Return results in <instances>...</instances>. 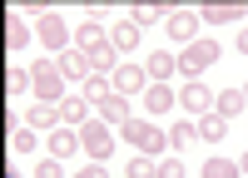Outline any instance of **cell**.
<instances>
[{
    "label": "cell",
    "instance_id": "cell-1",
    "mask_svg": "<svg viewBox=\"0 0 248 178\" xmlns=\"http://www.w3.org/2000/svg\"><path fill=\"white\" fill-rule=\"evenodd\" d=\"M30 79H35V99H45V104L65 99V69H60V59H35Z\"/></svg>",
    "mask_w": 248,
    "mask_h": 178
},
{
    "label": "cell",
    "instance_id": "cell-2",
    "mask_svg": "<svg viewBox=\"0 0 248 178\" xmlns=\"http://www.w3.org/2000/svg\"><path fill=\"white\" fill-rule=\"evenodd\" d=\"M79 149L90 153V164H105V158L114 153V134L105 119H90V124H79Z\"/></svg>",
    "mask_w": 248,
    "mask_h": 178
},
{
    "label": "cell",
    "instance_id": "cell-3",
    "mask_svg": "<svg viewBox=\"0 0 248 178\" xmlns=\"http://www.w3.org/2000/svg\"><path fill=\"white\" fill-rule=\"evenodd\" d=\"M119 134L129 138V144H134L139 153H149V158H159L164 149H169V134H159V129L149 124V119H129V124H124Z\"/></svg>",
    "mask_w": 248,
    "mask_h": 178
},
{
    "label": "cell",
    "instance_id": "cell-4",
    "mask_svg": "<svg viewBox=\"0 0 248 178\" xmlns=\"http://www.w3.org/2000/svg\"><path fill=\"white\" fill-rule=\"evenodd\" d=\"M214 59H218V45H214V40H194V45H184V55H179V74L203 79V69H209Z\"/></svg>",
    "mask_w": 248,
    "mask_h": 178
},
{
    "label": "cell",
    "instance_id": "cell-5",
    "mask_svg": "<svg viewBox=\"0 0 248 178\" xmlns=\"http://www.w3.org/2000/svg\"><path fill=\"white\" fill-rule=\"evenodd\" d=\"M109 79H114V94H124V99H134V94H144V89L154 84V79H149V69H144V65H134V59H124V65H119Z\"/></svg>",
    "mask_w": 248,
    "mask_h": 178
},
{
    "label": "cell",
    "instance_id": "cell-6",
    "mask_svg": "<svg viewBox=\"0 0 248 178\" xmlns=\"http://www.w3.org/2000/svg\"><path fill=\"white\" fill-rule=\"evenodd\" d=\"M35 35H40V45H45V50H55V55H65V50H70V25H65V20H60L55 10L35 20Z\"/></svg>",
    "mask_w": 248,
    "mask_h": 178
},
{
    "label": "cell",
    "instance_id": "cell-7",
    "mask_svg": "<svg viewBox=\"0 0 248 178\" xmlns=\"http://www.w3.org/2000/svg\"><path fill=\"white\" fill-rule=\"evenodd\" d=\"M164 30H169L174 45H194V40H199V10H169Z\"/></svg>",
    "mask_w": 248,
    "mask_h": 178
},
{
    "label": "cell",
    "instance_id": "cell-8",
    "mask_svg": "<svg viewBox=\"0 0 248 178\" xmlns=\"http://www.w3.org/2000/svg\"><path fill=\"white\" fill-rule=\"evenodd\" d=\"M199 20H209V25H229V20H248V5H238V0H209V5L199 10Z\"/></svg>",
    "mask_w": 248,
    "mask_h": 178
},
{
    "label": "cell",
    "instance_id": "cell-9",
    "mask_svg": "<svg viewBox=\"0 0 248 178\" xmlns=\"http://www.w3.org/2000/svg\"><path fill=\"white\" fill-rule=\"evenodd\" d=\"M179 104L203 119V114H214V94L203 89V79H189V84H184V94H179Z\"/></svg>",
    "mask_w": 248,
    "mask_h": 178
},
{
    "label": "cell",
    "instance_id": "cell-10",
    "mask_svg": "<svg viewBox=\"0 0 248 178\" xmlns=\"http://www.w3.org/2000/svg\"><path fill=\"white\" fill-rule=\"evenodd\" d=\"M25 124H30L35 134H40V129H50V134H55L65 119H60V104H45V99H35V104L25 109Z\"/></svg>",
    "mask_w": 248,
    "mask_h": 178
},
{
    "label": "cell",
    "instance_id": "cell-11",
    "mask_svg": "<svg viewBox=\"0 0 248 178\" xmlns=\"http://www.w3.org/2000/svg\"><path fill=\"white\" fill-rule=\"evenodd\" d=\"M139 25H134V20H114V30H109V45L119 50V55H129V50H139Z\"/></svg>",
    "mask_w": 248,
    "mask_h": 178
},
{
    "label": "cell",
    "instance_id": "cell-12",
    "mask_svg": "<svg viewBox=\"0 0 248 178\" xmlns=\"http://www.w3.org/2000/svg\"><path fill=\"white\" fill-rule=\"evenodd\" d=\"M99 119H105V124L109 129H124V124H129V99H124V94H114V99H105V104H99Z\"/></svg>",
    "mask_w": 248,
    "mask_h": 178
},
{
    "label": "cell",
    "instance_id": "cell-13",
    "mask_svg": "<svg viewBox=\"0 0 248 178\" xmlns=\"http://www.w3.org/2000/svg\"><path fill=\"white\" fill-rule=\"evenodd\" d=\"M105 40H109V35H105V25H99V20H79V25H75V45L85 50V55H90L94 45H105Z\"/></svg>",
    "mask_w": 248,
    "mask_h": 178
},
{
    "label": "cell",
    "instance_id": "cell-14",
    "mask_svg": "<svg viewBox=\"0 0 248 178\" xmlns=\"http://www.w3.org/2000/svg\"><path fill=\"white\" fill-rule=\"evenodd\" d=\"M144 69H149V79H154V84H169V74L179 69V59H174L169 50H154V55H149V65H144Z\"/></svg>",
    "mask_w": 248,
    "mask_h": 178
},
{
    "label": "cell",
    "instance_id": "cell-15",
    "mask_svg": "<svg viewBox=\"0 0 248 178\" xmlns=\"http://www.w3.org/2000/svg\"><path fill=\"white\" fill-rule=\"evenodd\" d=\"M169 104H179V94L169 84H149V89H144V109H149V114H169Z\"/></svg>",
    "mask_w": 248,
    "mask_h": 178
},
{
    "label": "cell",
    "instance_id": "cell-16",
    "mask_svg": "<svg viewBox=\"0 0 248 178\" xmlns=\"http://www.w3.org/2000/svg\"><path fill=\"white\" fill-rule=\"evenodd\" d=\"M60 69H65V79H90V74H94L85 50H65V55H60Z\"/></svg>",
    "mask_w": 248,
    "mask_h": 178
},
{
    "label": "cell",
    "instance_id": "cell-17",
    "mask_svg": "<svg viewBox=\"0 0 248 178\" xmlns=\"http://www.w3.org/2000/svg\"><path fill=\"white\" fill-rule=\"evenodd\" d=\"M243 104H248V94L233 84V89H223V94H214V114H223V119H233V114H243Z\"/></svg>",
    "mask_w": 248,
    "mask_h": 178
},
{
    "label": "cell",
    "instance_id": "cell-18",
    "mask_svg": "<svg viewBox=\"0 0 248 178\" xmlns=\"http://www.w3.org/2000/svg\"><path fill=\"white\" fill-rule=\"evenodd\" d=\"M79 149V129H65V124H60L55 134H50V158H70Z\"/></svg>",
    "mask_w": 248,
    "mask_h": 178
},
{
    "label": "cell",
    "instance_id": "cell-19",
    "mask_svg": "<svg viewBox=\"0 0 248 178\" xmlns=\"http://www.w3.org/2000/svg\"><path fill=\"white\" fill-rule=\"evenodd\" d=\"M129 20L144 30V25H164V20H169V5H154V0H144V5H134L129 10Z\"/></svg>",
    "mask_w": 248,
    "mask_h": 178
},
{
    "label": "cell",
    "instance_id": "cell-20",
    "mask_svg": "<svg viewBox=\"0 0 248 178\" xmlns=\"http://www.w3.org/2000/svg\"><path fill=\"white\" fill-rule=\"evenodd\" d=\"M60 119H65V129L90 124V104H85V99H60Z\"/></svg>",
    "mask_w": 248,
    "mask_h": 178
},
{
    "label": "cell",
    "instance_id": "cell-21",
    "mask_svg": "<svg viewBox=\"0 0 248 178\" xmlns=\"http://www.w3.org/2000/svg\"><path fill=\"white\" fill-rule=\"evenodd\" d=\"M199 138H203V144L229 138V119H223V114H203V119H199Z\"/></svg>",
    "mask_w": 248,
    "mask_h": 178
},
{
    "label": "cell",
    "instance_id": "cell-22",
    "mask_svg": "<svg viewBox=\"0 0 248 178\" xmlns=\"http://www.w3.org/2000/svg\"><path fill=\"white\" fill-rule=\"evenodd\" d=\"M85 99H90V104L114 99V79H109V74H90V79H85Z\"/></svg>",
    "mask_w": 248,
    "mask_h": 178
},
{
    "label": "cell",
    "instance_id": "cell-23",
    "mask_svg": "<svg viewBox=\"0 0 248 178\" xmlns=\"http://www.w3.org/2000/svg\"><path fill=\"white\" fill-rule=\"evenodd\" d=\"M194 138H199V124H189V119H179V124L169 129V149L179 153V149H189Z\"/></svg>",
    "mask_w": 248,
    "mask_h": 178
},
{
    "label": "cell",
    "instance_id": "cell-24",
    "mask_svg": "<svg viewBox=\"0 0 248 178\" xmlns=\"http://www.w3.org/2000/svg\"><path fill=\"white\" fill-rule=\"evenodd\" d=\"M203 178H243L233 158H203Z\"/></svg>",
    "mask_w": 248,
    "mask_h": 178
},
{
    "label": "cell",
    "instance_id": "cell-25",
    "mask_svg": "<svg viewBox=\"0 0 248 178\" xmlns=\"http://www.w3.org/2000/svg\"><path fill=\"white\" fill-rule=\"evenodd\" d=\"M129 178H159V158H149V153L129 158Z\"/></svg>",
    "mask_w": 248,
    "mask_h": 178
},
{
    "label": "cell",
    "instance_id": "cell-26",
    "mask_svg": "<svg viewBox=\"0 0 248 178\" xmlns=\"http://www.w3.org/2000/svg\"><path fill=\"white\" fill-rule=\"evenodd\" d=\"M5 45H10V50H25V45H30L25 20H10V25H5Z\"/></svg>",
    "mask_w": 248,
    "mask_h": 178
},
{
    "label": "cell",
    "instance_id": "cell-27",
    "mask_svg": "<svg viewBox=\"0 0 248 178\" xmlns=\"http://www.w3.org/2000/svg\"><path fill=\"white\" fill-rule=\"evenodd\" d=\"M5 89H10V94H25V89H35V79H30V69H10V79H5Z\"/></svg>",
    "mask_w": 248,
    "mask_h": 178
},
{
    "label": "cell",
    "instance_id": "cell-28",
    "mask_svg": "<svg viewBox=\"0 0 248 178\" xmlns=\"http://www.w3.org/2000/svg\"><path fill=\"white\" fill-rule=\"evenodd\" d=\"M35 144H40V134H35L30 124H25V129H15V149H20V153H35Z\"/></svg>",
    "mask_w": 248,
    "mask_h": 178
},
{
    "label": "cell",
    "instance_id": "cell-29",
    "mask_svg": "<svg viewBox=\"0 0 248 178\" xmlns=\"http://www.w3.org/2000/svg\"><path fill=\"white\" fill-rule=\"evenodd\" d=\"M35 178H65L60 158H40V164H35Z\"/></svg>",
    "mask_w": 248,
    "mask_h": 178
},
{
    "label": "cell",
    "instance_id": "cell-30",
    "mask_svg": "<svg viewBox=\"0 0 248 178\" xmlns=\"http://www.w3.org/2000/svg\"><path fill=\"white\" fill-rule=\"evenodd\" d=\"M159 178H184V164L179 158H159Z\"/></svg>",
    "mask_w": 248,
    "mask_h": 178
},
{
    "label": "cell",
    "instance_id": "cell-31",
    "mask_svg": "<svg viewBox=\"0 0 248 178\" xmlns=\"http://www.w3.org/2000/svg\"><path fill=\"white\" fill-rule=\"evenodd\" d=\"M75 178H109V173H105V164H85V168H79Z\"/></svg>",
    "mask_w": 248,
    "mask_h": 178
},
{
    "label": "cell",
    "instance_id": "cell-32",
    "mask_svg": "<svg viewBox=\"0 0 248 178\" xmlns=\"http://www.w3.org/2000/svg\"><path fill=\"white\" fill-rule=\"evenodd\" d=\"M238 50H243V55H248V30H243V35H238Z\"/></svg>",
    "mask_w": 248,
    "mask_h": 178
},
{
    "label": "cell",
    "instance_id": "cell-33",
    "mask_svg": "<svg viewBox=\"0 0 248 178\" xmlns=\"http://www.w3.org/2000/svg\"><path fill=\"white\" fill-rule=\"evenodd\" d=\"M238 173H248V153H243V158H238Z\"/></svg>",
    "mask_w": 248,
    "mask_h": 178
},
{
    "label": "cell",
    "instance_id": "cell-34",
    "mask_svg": "<svg viewBox=\"0 0 248 178\" xmlns=\"http://www.w3.org/2000/svg\"><path fill=\"white\" fill-rule=\"evenodd\" d=\"M5 178H20V173H15V168H5Z\"/></svg>",
    "mask_w": 248,
    "mask_h": 178
},
{
    "label": "cell",
    "instance_id": "cell-35",
    "mask_svg": "<svg viewBox=\"0 0 248 178\" xmlns=\"http://www.w3.org/2000/svg\"><path fill=\"white\" fill-rule=\"evenodd\" d=\"M243 94H248V89H243Z\"/></svg>",
    "mask_w": 248,
    "mask_h": 178
}]
</instances>
